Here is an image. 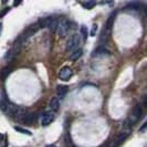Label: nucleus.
<instances>
[{"label":"nucleus","instance_id":"12","mask_svg":"<svg viewBox=\"0 0 147 147\" xmlns=\"http://www.w3.org/2000/svg\"><path fill=\"white\" fill-rule=\"evenodd\" d=\"M115 16H116V12L112 13V15L110 16V18L107 19L106 24H105V28H104V30H105V31H109V32H111V29H112L113 23H114V20H115Z\"/></svg>","mask_w":147,"mask_h":147},{"label":"nucleus","instance_id":"20","mask_svg":"<svg viewBox=\"0 0 147 147\" xmlns=\"http://www.w3.org/2000/svg\"><path fill=\"white\" fill-rule=\"evenodd\" d=\"M9 10H10V8L7 7V8H5L1 12H0V18H2V17H5V15H7L8 12H9Z\"/></svg>","mask_w":147,"mask_h":147},{"label":"nucleus","instance_id":"5","mask_svg":"<svg viewBox=\"0 0 147 147\" xmlns=\"http://www.w3.org/2000/svg\"><path fill=\"white\" fill-rule=\"evenodd\" d=\"M38 30H39V26H38V23L31 24V26H29L27 29L23 31V33H22L19 38H20V40H21L22 42H24V41H27L29 38L32 37V36L37 32Z\"/></svg>","mask_w":147,"mask_h":147},{"label":"nucleus","instance_id":"19","mask_svg":"<svg viewBox=\"0 0 147 147\" xmlns=\"http://www.w3.org/2000/svg\"><path fill=\"white\" fill-rule=\"evenodd\" d=\"M81 32H82V34H83V37L86 39V37H88V28H86L85 26H83L81 28Z\"/></svg>","mask_w":147,"mask_h":147},{"label":"nucleus","instance_id":"26","mask_svg":"<svg viewBox=\"0 0 147 147\" xmlns=\"http://www.w3.org/2000/svg\"><path fill=\"white\" fill-rule=\"evenodd\" d=\"M71 147H74V146H71Z\"/></svg>","mask_w":147,"mask_h":147},{"label":"nucleus","instance_id":"4","mask_svg":"<svg viewBox=\"0 0 147 147\" xmlns=\"http://www.w3.org/2000/svg\"><path fill=\"white\" fill-rule=\"evenodd\" d=\"M69 30H70V23H69V21L66 19H64V18L60 19L59 22H58V27H57L58 34H59L60 37H65L66 34H67V32H69Z\"/></svg>","mask_w":147,"mask_h":147},{"label":"nucleus","instance_id":"22","mask_svg":"<svg viewBox=\"0 0 147 147\" xmlns=\"http://www.w3.org/2000/svg\"><path fill=\"white\" fill-rule=\"evenodd\" d=\"M145 128H146V124H144V125L142 126V128H140V131H144Z\"/></svg>","mask_w":147,"mask_h":147},{"label":"nucleus","instance_id":"24","mask_svg":"<svg viewBox=\"0 0 147 147\" xmlns=\"http://www.w3.org/2000/svg\"><path fill=\"white\" fill-rule=\"evenodd\" d=\"M1 31H2V24L0 23V34H1Z\"/></svg>","mask_w":147,"mask_h":147},{"label":"nucleus","instance_id":"1","mask_svg":"<svg viewBox=\"0 0 147 147\" xmlns=\"http://www.w3.org/2000/svg\"><path fill=\"white\" fill-rule=\"evenodd\" d=\"M58 22L59 19L55 17H47L43 19H40L38 22L39 28H48L49 30H51L52 32L57 31V27H58Z\"/></svg>","mask_w":147,"mask_h":147},{"label":"nucleus","instance_id":"14","mask_svg":"<svg viewBox=\"0 0 147 147\" xmlns=\"http://www.w3.org/2000/svg\"><path fill=\"white\" fill-rule=\"evenodd\" d=\"M83 54V50L82 49H76L75 51L71 52V55H70V60L71 61H76L78 59H80Z\"/></svg>","mask_w":147,"mask_h":147},{"label":"nucleus","instance_id":"3","mask_svg":"<svg viewBox=\"0 0 147 147\" xmlns=\"http://www.w3.org/2000/svg\"><path fill=\"white\" fill-rule=\"evenodd\" d=\"M80 42H81V39L78 34H74V36H71L69 38L67 42H66L65 45V50L67 52H72L75 51L78 49V47L80 45Z\"/></svg>","mask_w":147,"mask_h":147},{"label":"nucleus","instance_id":"10","mask_svg":"<svg viewBox=\"0 0 147 147\" xmlns=\"http://www.w3.org/2000/svg\"><path fill=\"white\" fill-rule=\"evenodd\" d=\"M142 114H143V109H142V106H140V104L135 105L132 112V115H133V117H134V119H135V121L140 119V118L142 117Z\"/></svg>","mask_w":147,"mask_h":147},{"label":"nucleus","instance_id":"8","mask_svg":"<svg viewBox=\"0 0 147 147\" xmlns=\"http://www.w3.org/2000/svg\"><path fill=\"white\" fill-rule=\"evenodd\" d=\"M73 75V71L71 70V67L64 66L61 71H60V79L63 81H69Z\"/></svg>","mask_w":147,"mask_h":147},{"label":"nucleus","instance_id":"13","mask_svg":"<svg viewBox=\"0 0 147 147\" xmlns=\"http://www.w3.org/2000/svg\"><path fill=\"white\" fill-rule=\"evenodd\" d=\"M111 53L105 48L103 47H100V48H97L94 53H93V57H101V55H110Z\"/></svg>","mask_w":147,"mask_h":147},{"label":"nucleus","instance_id":"25","mask_svg":"<svg viewBox=\"0 0 147 147\" xmlns=\"http://www.w3.org/2000/svg\"><path fill=\"white\" fill-rule=\"evenodd\" d=\"M47 147H55V146H54V145H48Z\"/></svg>","mask_w":147,"mask_h":147},{"label":"nucleus","instance_id":"17","mask_svg":"<svg viewBox=\"0 0 147 147\" xmlns=\"http://www.w3.org/2000/svg\"><path fill=\"white\" fill-rule=\"evenodd\" d=\"M81 5L85 9H92V8L95 7L96 2L95 1H84V2H81Z\"/></svg>","mask_w":147,"mask_h":147},{"label":"nucleus","instance_id":"11","mask_svg":"<svg viewBox=\"0 0 147 147\" xmlns=\"http://www.w3.org/2000/svg\"><path fill=\"white\" fill-rule=\"evenodd\" d=\"M11 71H12V66L11 65H7V66H5V67H2V69L0 70V79H1L2 81H5L8 78V75L11 73Z\"/></svg>","mask_w":147,"mask_h":147},{"label":"nucleus","instance_id":"23","mask_svg":"<svg viewBox=\"0 0 147 147\" xmlns=\"http://www.w3.org/2000/svg\"><path fill=\"white\" fill-rule=\"evenodd\" d=\"M1 140H3V135L0 134V142H1Z\"/></svg>","mask_w":147,"mask_h":147},{"label":"nucleus","instance_id":"6","mask_svg":"<svg viewBox=\"0 0 147 147\" xmlns=\"http://www.w3.org/2000/svg\"><path fill=\"white\" fill-rule=\"evenodd\" d=\"M127 137H128V133H121V134L117 135L113 140L109 142L104 147H118Z\"/></svg>","mask_w":147,"mask_h":147},{"label":"nucleus","instance_id":"21","mask_svg":"<svg viewBox=\"0 0 147 147\" xmlns=\"http://www.w3.org/2000/svg\"><path fill=\"white\" fill-rule=\"evenodd\" d=\"M96 30H97V24H93L92 30H91V36H92V37H94V36H95Z\"/></svg>","mask_w":147,"mask_h":147},{"label":"nucleus","instance_id":"15","mask_svg":"<svg viewBox=\"0 0 147 147\" xmlns=\"http://www.w3.org/2000/svg\"><path fill=\"white\" fill-rule=\"evenodd\" d=\"M67 91H69V88L66 85H58L57 88V93L60 97H63L67 93Z\"/></svg>","mask_w":147,"mask_h":147},{"label":"nucleus","instance_id":"7","mask_svg":"<svg viewBox=\"0 0 147 147\" xmlns=\"http://www.w3.org/2000/svg\"><path fill=\"white\" fill-rule=\"evenodd\" d=\"M53 119H54V114L52 112H45L41 115L40 123H41L42 126H48L53 122Z\"/></svg>","mask_w":147,"mask_h":147},{"label":"nucleus","instance_id":"2","mask_svg":"<svg viewBox=\"0 0 147 147\" xmlns=\"http://www.w3.org/2000/svg\"><path fill=\"white\" fill-rule=\"evenodd\" d=\"M22 43H23V42L20 40V38H18V39L16 40V42L13 43V45L11 47V49L6 53V55H5V60H6V61H12L13 58H15L16 55L20 52V50H21Z\"/></svg>","mask_w":147,"mask_h":147},{"label":"nucleus","instance_id":"16","mask_svg":"<svg viewBox=\"0 0 147 147\" xmlns=\"http://www.w3.org/2000/svg\"><path fill=\"white\" fill-rule=\"evenodd\" d=\"M50 109H51V111H53V112H57V111L60 109L59 100H58L57 97H54V98L51 100V102H50Z\"/></svg>","mask_w":147,"mask_h":147},{"label":"nucleus","instance_id":"9","mask_svg":"<svg viewBox=\"0 0 147 147\" xmlns=\"http://www.w3.org/2000/svg\"><path fill=\"white\" fill-rule=\"evenodd\" d=\"M36 119H37V116H36V114H34V113H32V112L24 113V115H23V117H22L23 123H24V124H27V125H31V124H33V123L36 122Z\"/></svg>","mask_w":147,"mask_h":147},{"label":"nucleus","instance_id":"18","mask_svg":"<svg viewBox=\"0 0 147 147\" xmlns=\"http://www.w3.org/2000/svg\"><path fill=\"white\" fill-rule=\"evenodd\" d=\"M16 131H18V132H20L21 134H26V135H31V132H29L28 129H24V128H22V127H20V126H15L13 127Z\"/></svg>","mask_w":147,"mask_h":147}]
</instances>
